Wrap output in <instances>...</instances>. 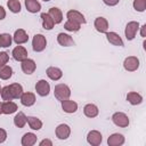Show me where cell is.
Listing matches in <instances>:
<instances>
[{"mask_svg":"<svg viewBox=\"0 0 146 146\" xmlns=\"http://www.w3.org/2000/svg\"><path fill=\"white\" fill-rule=\"evenodd\" d=\"M54 95H55V97H56L58 100L63 102V100L70 98V96H71V89H70V87H68L67 84H65V83H59V84L55 86Z\"/></svg>","mask_w":146,"mask_h":146,"instance_id":"1","label":"cell"},{"mask_svg":"<svg viewBox=\"0 0 146 146\" xmlns=\"http://www.w3.org/2000/svg\"><path fill=\"white\" fill-rule=\"evenodd\" d=\"M47 46V40H46V36L42 35V34H35L33 36V40H32V48L34 51L36 52H40L42 50H44Z\"/></svg>","mask_w":146,"mask_h":146,"instance_id":"2","label":"cell"},{"mask_svg":"<svg viewBox=\"0 0 146 146\" xmlns=\"http://www.w3.org/2000/svg\"><path fill=\"white\" fill-rule=\"evenodd\" d=\"M112 121L115 125L121 127V128H125L129 125V117L127 116V114L122 113V112H116L112 115Z\"/></svg>","mask_w":146,"mask_h":146,"instance_id":"3","label":"cell"},{"mask_svg":"<svg viewBox=\"0 0 146 146\" xmlns=\"http://www.w3.org/2000/svg\"><path fill=\"white\" fill-rule=\"evenodd\" d=\"M138 30H139V23L138 22H135V21L129 22L125 26V30H124V34H125L127 40H133Z\"/></svg>","mask_w":146,"mask_h":146,"instance_id":"4","label":"cell"},{"mask_svg":"<svg viewBox=\"0 0 146 146\" xmlns=\"http://www.w3.org/2000/svg\"><path fill=\"white\" fill-rule=\"evenodd\" d=\"M123 67H124L125 71H129V72L137 71L138 67H139V59L136 56H129L124 59Z\"/></svg>","mask_w":146,"mask_h":146,"instance_id":"5","label":"cell"},{"mask_svg":"<svg viewBox=\"0 0 146 146\" xmlns=\"http://www.w3.org/2000/svg\"><path fill=\"white\" fill-rule=\"evenodd\" d=\"M35 91L39 96L46 97L50 92V84L46 80H39L35 84Z\"/></svg>","mask_w":146,"mask_h":146,"instance_id":"6","label":"cell"},{"mask_svg":"<svg viewBox=\"0 0 146 146\" xmlns=\"http://www.w3.org/2000/svg\"><path fill=\"white\" fill-rule=\"evenodd\" d=\"M102 140H103L102 133L99 131H97V130H91L87 135V141L91 146H98V145H100Z\"/></svg>","mask_w":146,"mask_h":146,"instance_id":"7","label":"cell"},{"mask_svg":"<svg viewBox=\"0 0 146 146\" xmlns=\"http://www.w3.org/2000/svg\"><path fill=\"white\" fill-rule=\"evenodd\" d=\"M55 132H56V136H57L58 139L64 140V139H67V138L70 137V135H71V128H70L67 124L62 123V124H59V125L56 128Z\"/></svg>","mask_w":146,"mask_h":146,"instance_id":"8","label":"cell"},{"mask_svg":"<svg viewBox=\"0 0 146 146\" xmlns=\"http://www.w3.org/2000/svg\"><path fill=\"white\" fill-rule=\"evenodd\" d=\"M66 17H67V21H72V22H75V23H79V24H84L87 21L84 18V16L78 11V10H68L67 14H66Z\"/></svg>","mask_w":146,"mask_h":146,"instance_id":"9","label":"cell"},{"mask_svg":"<svg viewBox=\"0 0 146 146\" xmlns=\"http://www.w3.org/2000/svg\"><path fill=\"white\" fill-rule=\"evenodd\" d=\"M13 57L17 62H23L24 59L27 58V50L23 46H17L13 49Z\"/></svg>","mask_w":146,"mask_h":146,"instance_id":"10","label":"cell"},{"mask_svg":"<svg viewBox=\"0 0 146 146\" xmlns=\"http://www.w3.org/2000/svg\"><path fill=\"white\" fill-rule=\"evenodd\" d=\"M21 67H22V71H23L25 74H32V73L35 71V68H36V64H35V62H34L33 59L26 58V59H24V60L22 62Z\"/></svg>","mask_w":146,"mask_h":146,"instance_id":"11","label":"cell"},{"mask_svg":"<svg viewBox=\"0 0 146 146\" xmlns=\"http://www.w3.org/2000/svg\"><path fill=\"white\" fill-rule=\"evenodd\" d=\"M94 25H95V29L100 33H106L108 30V22L104 17H97L95 19Z\"/></svg>","mask_w":146,"mask_h":146,"instance_id":"12","label":"cell"},{"mask_svg":"<svg viewBox=\"0 0 146 146\" xmlns=\"http://www.w3.org/2000/svg\"><path fill=\"white\" fill-rule=\"evenodd\" d=\"M106 38H107V41L114 46H119V47L123 46V40L116 32H106Z\"/></svg>","mask_w":146,"mask_h":146,"instance_id":"13","label":"cell"},{"mask_svg":"<svg viewBox=\"0 0 146 146\" xmlns=\"http://www.w3.org/2000/svg\"><path fill=\"white\" fill-rule=\"evenodd\" d=\"M46 73H47L48 78L51 79V80H54V81H57V80H59V79L63 76V72H62V70L58 68V67H55V66H50V67H48L47 71H46Z\"/></svg>","mask_w":146,"mask_h":146,"instance_id":"14","label":"cell"},{"mask_svg":"<svg viewBox=\"0 0 146 146\" xmlns=\"http://www.w3.org/2000/svg\"><path fill=\"white\" fill-rule=\"evenodd\" d=\"M62 108L65 113H75L78 110V104L74 100L65 99L62 102Z\"/></svg>","mask_w":146,"mask_h":146,"instance_id":"15","label":"cell"},{"mask_svg":"<svg viewBox=\"0 0 146 146\" xmlns=\"http://www.w3.org/2000/svg\"><path fill=\"white\" fill-rule=\"evenodd\" d=\"M17 111V105L11 100H6L1 104V112L3 114H13Z\"/></svg>","mask_w":146,"mask_h":146,"instance_id":"16","label":"cell"},{"mask_svg":"<svg viewBox=\"0 0 146 146\" xmlns=\"http://www.w3.org/2000/svg\"><path fill=\"white\" fill-rule=\"evenodd\" d=\"M27 40H29V36H27L26 32L23 29H18V30L15 31V33H14V41L17 44L25 43V42H27Z\"/></svg>","mask_w":146,"mask_h":146,"instance_id":"17","label":"cell"},{"mask_svg":"<svg viewBox=\"0 0 146 146\" xmlns=\"http://www.w3.org/2000/svg\"><path fill=\"white\" fill-rule=\"evenodd\" d=\"M57 42L63 47H70V46L74 44V41L71 38V35H68L66 33H59L57 35Z\"/></svg>","mask_w":146,"mask_h":146,"instance_id":"18","label":"cell"},{"mask_svg":"<svg viewBox=\"0 0 146 146\" xmlns=\"http://www.w3.org/2000/svg\"><path fill=\"white\" fill-rule=\"evenodd\" d=\"M21 103L24 106H32L35 103V95L33 92H23L21 96Z\"/></svg>","mask_w":146,"mask_h":146,"instance_id":"19","label":"cell"},{"mask_svg":"<svg viewBox=\"0 0 146 146\" xmlns=\"http://www.w3.org/2000/svg\"><path fill=\"white\" fill-rule=\"evenodd\" d=\"M123 143H124V137L121 133H113L107 139V144L110 146H120Z\"/></svg>","mask_w":146,"mask_h":146,"instance_id":"20","label":"cell"},{"mask_svg":"<svg viewBox=\"0 0 146 146\" xmlns=\"http://www.w3.org/2000/svg\"><path fill=\"white\" fill-rule=\"evenodd\" d=\"M49 16L52 18V21L55 22V24H59L62 21H63V14H62V10L57 7H51L48 11Z\"/></svg>","mask_w":146,"mask_h":146,"instance_id":"21","label":"cell"},{"mask_svg":"<svg viewBox=\"0 0 146 146\" xmlns=\"http://www.w3.org/2000/svg\"><path fill=\"white\" fill-rule=\"evenodd\" d=\"M25 7L27 9V11L35 14L38 11H40L41 9V5L38 0H25Z\"/></svg>","mask_w":146,"mask_h":146,"instance_id":"22","label":"cell"},{"mask_svg":"<svg viewBox=\"0 0 146 146\" xmlns=\"http://www.w3.org/2000/svg\"><path fill=\"white\" fill-rule=\"evenodd\" d=\"M98 107L95 104H87L83 107V113L87 117H95L98 115Z\"/></svg>","mask_w":146,"mask_h":146,"instance_id":"23","label":"cell"},{"mask_svg":"<svg viewBox=\"0 0 146 146\" xmlns=\"http://www.w3.org/2000/svg\"><path fill=\"white\" fill-rule=\"evenodd\" d=\"M127 100L131 104V105H139L143 102V97L140 94L135 92V91H130L127 94Z\"/></svg>","mask_w":146,"mask_h":146,"instance_id":"24","label":"cell"},{"mask_svg":"<svg viewBox=\"0 0 146 146\" xmlns=\"http://www.w3.org/2000/svg\"><path fill=\"white\" fill-rule=\"evenodd\" d=\"M36 143V136L33 132H26L22 137V145L23 146H32Z\"/></svg>","mask_w":146,"mask_h":146,"instance_id":"25","label":"cell"},{"mask_svg":"<svg viewBox=\"0 0 146 146\" xmlns=\"http://www.w3.org/2000/svg\"><path fill=\"white\" fill-rule=\"evenodd\" d=\"M10 89V92L13 95V99H17L21 98L22 94H23V87L19 83H11L8 86Z\"/></svg>","mask_w":146,"mask_h":146,"instance_id":"26","label":"cell"},{"mask_svg":"<svg viewBox=\"0 0 146 146\" xmlns=\"http://www.w3.org/2000/svg\"><path fill=\"white\" fill-rule=\"evenodd\" d=\"M27 122V116L23 112H18L14 117V124L17 128H23Z\"/></svg>","mask_w":146,"mask_h":146,"instance_id":"27","label":"cell"},{"mask_svg":"<svg viewBox=\"0 0 146 146\" xmlns=\"http://www.w3.org/2000/svg\"><path fill=\"white\" fill-rule=\"evenodd\" d=\"M41 19H42V26L44 30H51L55 25V22L52 21V18L49 16V14L42 13L41 14Z\"/></svg>","mask_w":146,"mask_h":146,"instance_id":"28","label":"cell"},{"mask_svg":"<svg viewBox=\"0 0 146 146\" xmlns=\"http://www.w3.org/2000/svg\"><path fill=\"white\" fill-rule=\"evenodd\" d=\"M27 123L32 130H40L42 128V122L35 116H27Z\"/></svg>","mask_w":146,"mask_h":146,"instance_id":"29","label":"cell"},{"mask_svg":"<svg viewBox=\"0 0 146 146\" xmlns=\"http://www.w3.org/2000/svg\"><path fill=\"white\" fill-rule=\"evenodd\" d=\"M13 75V68L8 65H3L0 67V79L1 80H8Z\"/></svg>","mask_w":146,"mask_h":146,"instance_id":"30","label":"cell"},{"mask_svg":"<svg viewBox=\"0 0 146 146\" xmlns=\"http://www.w3.org/2000/svg\"><path fill=\"white\" fill-rule=\"evenodd\" d=\"M7 6H8L9 10L14 14H17L21 11V2L18 0H8Z\"/></svg>","mask_w":146,"mask_h":146,"instance_id":"31","label":"cell"},{"mask_svg":"<svg viewBox=\"0 0 146 146\" xmlns=\"http://www.w3.org/2000/svg\"><path fill=\"white\" fill-rule=\"evenodd\" d=\"M81 27V24L79 23H75V22H72V21H67L65 24H64V29L70 31V32H76L79 31Z\"/></svg>","mask_w":146,"mask_h":146,"instance_id":"32","label":"cell"},{"mask_svg":"<svg viewBox=\"0 0 146 146\" xmlns=\"http://www.w3.org/2000/svg\"><path fill=\"white\" fill-rule=\"evenodd\" d=\"M133 8L137 11H145L146 9V0H133Z\"/></svg>","mask_w":146,"mask_h":146,"instance_id":"33","label":"cell"},{"mask_svg":"<svg viewBox=\"0 0 146 146\" xmlns=\"http://www.w3.org/2000/svg\"><path fill=\"white\" fill-rule=\"evenodd\" d=\"M11 44V35L8 33H2L1 34V47L7 48Z\"/></svg>","mask_w":146,"mask_h":146,"instance_id":"34","label":"cell"},{"mask_svg":"<svg viewBox=\"0 0 146 146\" xmlns=\"http://www.w3.org/2000/svg\"><path fill=\"white\" fill-rule=\"evenodd\" d=\"M0 95H1V98H2L3 100H11V99H13V95H11L10 89H9L8 86L1 88V94H0Z\"/></svg>","mask_w":146,"mask_h":146,"instance_id":"35","label":"cell"},{"mask_svg":"<svg viewBox=\"0 0 146 146\" xmlns=\"http://www.w3.org/2000/svg\"><path fill=\"white\" fill-rule=\"evenodd\" d=\"M8 60H9V55H8V52L1 51V52H0V67L3 66V65H6V64L8 63Z\"/></svg>","mask_w":146,"mask_h":146,"instance_id":"36","label":"cell"},{"mask_svg":"<svg viewBox=\"0 0 146 146\" xmlns=\"http://www.w3.org/2000/svg\"><path fill=\"white\" fill-rule=\"evenodd\" d=\"M6 139H7V132H6L5 129H1L0 128V144L3 143Z\"/></svg>","mask_w":146,"mask_h":146,"instance_id":"37","label":"cell"},{"mask_svg":"<svg viewBox=\"0 0 146 146\" xmlns=\"http://www.w3.org/2000/svg\"><path fill=\"white\" fill-rule=\"evenodd\" d=\"M103 1H104V3L107 5V6H115V5L119 3L120 0H103Z\"/></svg>","mask_w":146,"mask_h":146,"instance_id":"38","label":"cell"},{"mask_svg":"<svg viewBox=\"0 0 146 146\" xmlns=\"http://www.w3.org/2000/svg\"><path fill=\"white\" fill-rule=\"evenodd\" d=\"M44 145L51 146V145H52V143H51V140H49V139H43L42 141H40V146H44Z\"/></svg>","mask_w":146,"mask_h":146,"instance_id":"39","label":"cell"},{"mask_svg":"<svg viewBox=\"0 0 146 146\" xmlns=\"http://www.w3.org/2000/svg\"><path fill=\"white\" fill-rule=\"evenodd\" d=\"M6 17V10L3 9V7L2 6H0V21L1 19H3Z\"/></svg>","mask_w":146,"mask_h":146,"instance_id":"40","label":"cell"},{"mask_svg":"<svg viewBox=\"0 0 146 146\" xmlns=\"http://www.w3.org/2000/svg\"><path fill=\"white\" fill-rule=\"evenodd\" d=\"M145 29H146V25H143L141 26V36L145 38Z\"/></svg>","mask_w":146,"mask_h":146,"instance_id":"41","label":"cell"},{"mask_svg":"<svg viewBox=\"0 0 146 146\" xmlns=\"http://www.w3.org/2000/svg\"><path fill=\"white\" fill-rule=\"evenodd\" d=\"M0 47H1V34H0Z\"/></svg>","mask_w":146,"mask_h":146,"instance_id":"42","label":"cell"},{"mask_svg":"<svg viewBox=\"0 0 146 146\" xmlns=\"http://www.w3.org/2000/svg\"><path fill=\"white\" fill-rule=\"evenodd\" d=\"M2 112H1V104H0V114H1Z\"/></svg>","mask_w":146,"mask_h":146,"instance_id":"43","label":"cell"},{"mask_svg":"<svg viewBox=\"0 0 146 146\" xmlns=\"http://www.w3.org/2000/svg\"><path fill=\"white\" fill-rule=\"evenodd\" d=\"M43 1H46V2H47V1H50V0H43Z\"/></svg>","mask_w":146,"mask_h":146,"instance_id":"44","label":"cell"},{"mask_svg":"<svg viewBox=\"0 0 146 146\" xmlns=\"http://www.w3.org/2000/svg\"><path fill=\"white\" fill-rule=\"evenodd\" d=\"M0 94H1V86H0Z\"/></svg>","mask_w":146,"mask_h":146,"instance_id":"45","label":"cell"}]
</instances>
